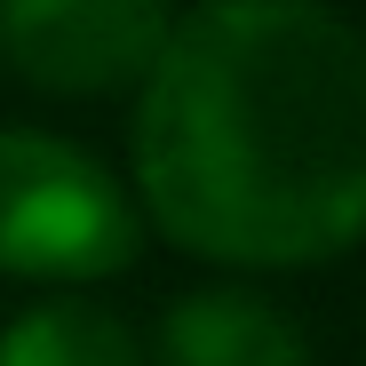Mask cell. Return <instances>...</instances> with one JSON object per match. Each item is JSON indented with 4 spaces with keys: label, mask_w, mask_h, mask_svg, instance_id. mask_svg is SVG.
Masks as SVG:
<instances>
[{
    "label": "cell",
    "mask_w": 366,
    "mask_h": 366,
    "mask_svg": "<svg viewBox=\"0 0 366 366\" xmlns=\"http://www.w3.org/2000/svg\"><path fill=\"white\" fill-rule=\"evenodd\" d=\"M136 192L207 263H335L366 239V40L319 0H199L136 80Z\"/></svg>",
    "instance_id": "6da1fadb"
},
{
    "label": "cell",
    "mask_w": 366,
    "mask_h": 366,
    "mask_svg": "<svg viewBox=\"0 0 366 366\" xmlns=\"http://www.w3.org/2000/svg\"><path fill=\"white\" fill-rule=\"evenodd\" d=\"M144 247V215L119 175L64 136L0 128V271L88 287L128 271Z\"/></svg>",
    "instance_id": "7a4b0ae2"
},
{
    "label": "cell",
    "mask_w": 366,
    "mask_h": 366,
    "mask_svg": "<svg viewBox=\"0 0 366 366\" xmlns=\"http://www.w3.org/2000/svg\"><path fill=\"white\" fill-rule=\"evenodd\" d=\"M167 0H0V56L48 96H112L152 72Z\"/></svg>",
    "instance_id": "3957f363"
},
{
    "label": "cell",
    "mask_w": 366,
    "mask_h": 366,
    "mask_svg": "<svg viewBox=\"0 0 366 366\" xmlns=\"http://www.w3.org/2000/svg\"><path fill=\"white\" fill-rule=\"evenodd\" d=\"M159 366H319L295 319H279L263 295L192 287L159 319Z\"/></svg>",
    "instance_id": "277c9868"
},
{
    "label": "cell",
    "mask_w": 366,
    "mask_h": 366,
    "mask_svg": "<svg viewBox=\"0 0 366 366\" xmlns=\"http://www.w3.org/2000/svg\"><path fill=\"white\" fill-rule=\"evenodd\" d=\"M0 366H144V350L104 302L56 295L0 327Z\"/></svg>",
    "instance_id": "5b68a950"
}]
</instances>
